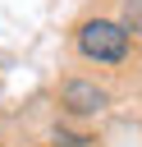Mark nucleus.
I'll return each instance as SVG.
<instances>
[{
    "label": "nucleus",
    "instance_id": "nucleus-3",
    "mask_svg": "<svg viewBox=\"0 0 142 147\" xmlns=\"http://www.w3.org/2000/svg\"><path fill=\"white\" fill-rule=\"evenodd\" d=\"M124 28L142 37V0H124Z\"/></svg>",
    "mask_w": 142,
    "mask_h": 147
},
{
    "label": "nucleus",
    "instance_id": "nucleus-1",
    "mask_svg": "<svg viewBox=\"0 0 142 147\" xmlns=\"http://www.w3.org/2000/svg\"><path fill=\"white\" fill-rule=\"evenodd\" d=\"M78 55L96 64H119L128 55V28L115 18H87L78 28Z\"/></svg>",
    "mask_w": 142,
    "mask_h": 147
},
{
    "label": "nucleus",
    "instance_id": "nucleus-2",
    "mask_svg": "<svg viewBox=\"0 0 142 147\" xmlns=\"http://www.w3.org/2000/svg\"><path fill=\"white\" fill-rule=\"evenodd\" d=\"M60 106H64L69 115H101V110L110 106V96H105V87H96L92 78H64V83H60Z\"/></svg>",
    "mask_w": 142,
    "mask_h": 147
},
{
    "label": "nucleus",
    "instance_id": "nucleus-4",
    "mask_svg": "<svg viewBox=\"0 0 142 147\" xmlns=\"http://www.w3.org/2000/svg\"><path fill=\"white\" fill-rule=\"evenodd\" d=\"M55 142H60V147H82L87 138H73V133H64V129H55Z\"/></svg>",
    "mask_w": 142,
    "mask_h": 147
}]
</instances>
